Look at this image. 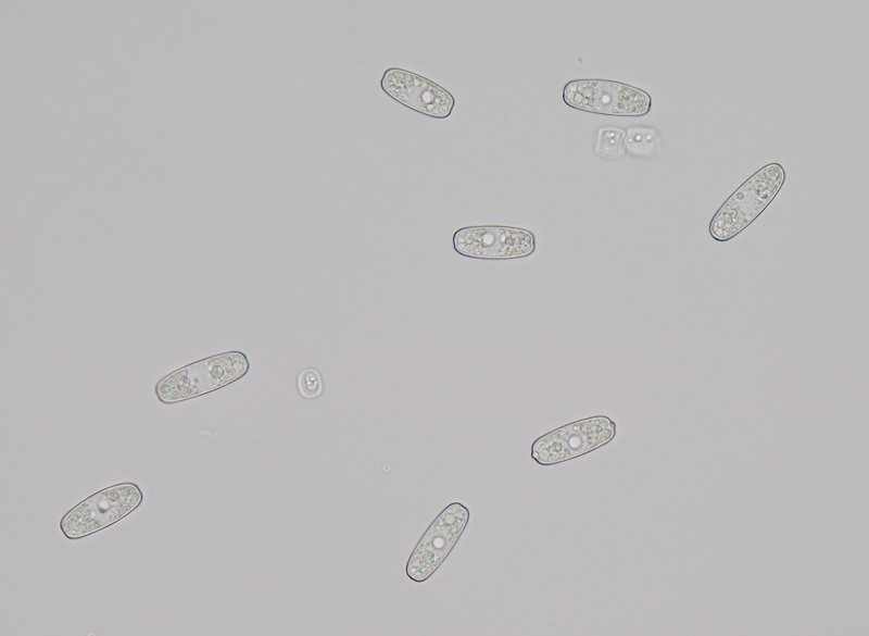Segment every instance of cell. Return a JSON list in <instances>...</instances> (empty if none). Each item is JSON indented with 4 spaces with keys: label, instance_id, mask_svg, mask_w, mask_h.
<instances>
[{
    "label": "cell",
    "instance_id": "6",
    "mask_svg": "<svg viewBox=\"0 0 869 636\" xmlns=\"http://www.w3.org/2000/svg\"><path fill=\"white\" fill-rule=\"evenodd\" d=\"M469 517L470 512L463 503L448 504L413 549L405 566L407 577L416 583L429 579L458 543Z\"/></svg>",
    "mask_w": 869,
    "mask_h": 636
},
{
    "label": "cell",
    "instance_id": "1",
    "mask_svg": "<svg viewBox=\"0 0 869 636\" xmlns=\"http://www.w3.org/2000/svg\"><path fill=\"white\" fill-rule=\"evenodd\" d=\"M786 173L779 162H770L741 184L713 215L708 232L717 241H728L743 232L776 198Z\"/></svg>",
    "mask_w": 869,
    "mask_h": 636
},
{
    "label": "cell",
    "instance_id": "9",
    "mask_svg": "<svg viewBox=\"0 0 869 636\" xmlns=\"http://www.w3.org/2000/svg\"><path fill=\"white\" fill-rule=\"evenodd\" d=\"M626 153L639 159L655 157L662 145L657 130L648 126H630L625 130Z\"/></svg>",
    "mask_w": 869,
    "mask_h": 636
},
{
    "label": "cell",
    "instance_id": "11",
    "mask_svg": "<svg viewBox=\"0 0 869 636\" xmlns=\"http://www.w3.org/2000/svg\"><path fill=\"white\" fill-rule=\"evenodd\" d=\"M298 389L303 398L313 399L323 390V379L315 369H303L298 376Z\"/></svg>",
    "mask_w": 869,
    "mask_h": 636
},
{
    "label": "cell",
    "instance_id": "2",
    "mask_svg": "<svg viewBox=\"0 0 869 636\" xmlns=\"http://www.w3.org/2000/svg\"><path fill=\"white\" fill-rule=\"evenodd\" d=\"M250 369L241 351H227L187 364L161 378L154 388L158 399L173 404L223 388Z\"/></svg>",
    "mask_w": 869,
    "mask_h": 636
},
{
    "label": "cell",
    "instance_id": "4",
    "mask_svg": "<svg viewBox=\"0 0 869 636\" xmlns=\"http://www.w3.org/2000/svg\"><path fill=\"white\" fill-rule=\"evenodd\" d=\"M568 107L594 114L639 117L650 113L652 97L641 88L603 78H577L563 88Z\"/></svg>",
    "mask_w": 869,
    "mask_h": 636
},
{
    "label": "cell",
    "instance_id": "10",
    "mask_svg": "<svg viewBox=\"0 0 869 636\" xmlns=\"http://www.w3.org/2000/svg\"><path fill=\"white\" fill-rule=\"evenodd\" d=\"M625 129L616 126H601L594 136V153L603 159L617 160L626 154Z\"/></svg>",
    "mask_w": 869,
    "mask_h": 636
},
{
    "label": "cell",
    "instance_id": "8",
    "mask_svg": "<svg viewBox=\"0 0 869 636\" xmlns=\"http://www.w3.org/2000/svg\"><path fill=\"white\" fill-rule=\"evenodd\" d=\"M382 91L400 104L433 119H446L455 98L436 82L401 67L387 68L380 79Z\"/></svg>",
    "mask_w": 869,
    "mask_h": 636
},
{
    "label": "cell",
    "instance_id": "5",
    "mask_svg": "<svg viewBox=\"0 0 869 636\" xmlns=\"http://www.w3.org/2000/svg\"><path fill=\"white\" fill-rule=\"evenodd\" d=\"M616 432V423L606 415L581 419L537 438L530 454L541 466L556 465L607 445Z\"/></svg>",
    "mask_w": 869,
    "mask_h": 636
},
{
    "label": "cell",
    "instance_id": "3",
    "mask_svg": "<svg viewBox=\"0 0 869 636\" xmlns=\"http://www.w3.org/2000/svg\"><path fill=\"white\" fill-rule=\"evenodd\" d=\"M143 492L133 482L105 487L85 498L60 521L61 533L71 540L80 539L100 532L141 506Z\"/></svg>",
    "mask_w": 869,
    "mask_h": 636
},
{
    "label": "cell",
    "instance_id": "7",
    "mask_svg": "<svg viewBox=\"0 0 869 636\" xmlns=\"http://www.w3.org/2000/svg\"><path fill=\"white\" fill-rule=\"evenodd\" d=\"M453 248L463 257L481 260L525 258L536 250L532 232L514 226L475 225L458 228Z\"/></svg>",
    "mask_w": 869,
    "mask_h": 636
}]
</instances>
